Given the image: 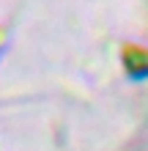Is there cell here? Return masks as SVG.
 Instances as JSON below:
<instances>
[{
    "mask_svg": "<svg viewBox=\"0 0 148 151\" xmlns=\"http://www.w3.org/2000/svg\"><path fill=\"white\" fill-rule=\"evenodd\" d=\"M124 63H126V72L132 74L134 80L148 77V50H143V47H129L124 52Z\"/></svg>",
    "mask_w": 148,
    "mask_h": 151,
    "instance_id": "obj_1",
    "label": "cell"
}]
</instances>
